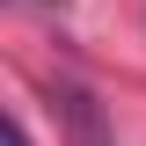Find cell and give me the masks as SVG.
<instances>
[{
    "instance_id": "1",
    "label": "cell",
    "mask_w": 146,
    "mask_h": 146,
    "mask_svg": "<svg viewBox=\"0 0 146 146\" xmlns=\"http://www.w3.org/2000/svg\"><path fill=\"white\" fill-rule=\"evenodd\" d=\"M51 102H58V117L73 124V146H110L102 110H95V95L80 88V80H58V88H51Z\"/></svg>"
},
{
    "instance_id": "2",
    "label": "cell",
    "mask_w": 146,
    "mask_h": 146,
    "mask_svg": "<svg viewBox=\"0 0 146 146\" xmlns=\"http://www.w3.org/2000/svg\"><path fill=\"white\" fill-rule=\"evenodd\" d=\"M0 146H29V131H22V117H7V131H0Z\"/></svg>"
}]
</instances>
